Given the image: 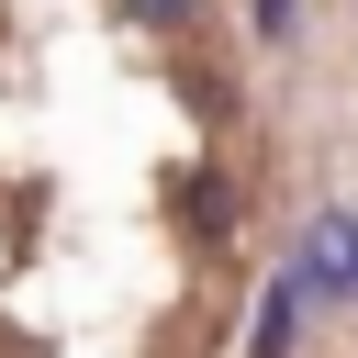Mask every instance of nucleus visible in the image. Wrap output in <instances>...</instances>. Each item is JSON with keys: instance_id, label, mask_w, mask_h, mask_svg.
I'll return each mask as SVG.
<instances>
[{"instance_id": "obj_1", "label": "nucleus", "mask_w": 358, "mask_h": 358, "mask_svg": "<svg viewBox=\"0 0 358 358\" xmlns=\"http://www.w3.org/2000/svg\"><path fill=\"white\" fill-rule=\"evenodd\" d=\"M213 0H0V358H213L257 235Z\"/></svg>"}]
</instances>
